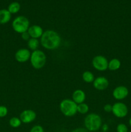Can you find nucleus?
<instances>
[{"label": "nucleus", "mask_w": 131, "mask_h": 132, "mask_svg": "<svg viewBox=\"0 0 131 132\" xmlns=\"http://www.w3.org/2000/svg\"><path fill=\"white\" fill-rule=\"evenodd\" d=\"M40 39L41 46L46 50H55L58 48L61 44V37L60 34L53 30H47L44 32Z\"/></svg>", "instance_id": "1"}, {"label": "nucleus", "mask_w": 131, "mask_h": 132, "mask_svg": "<svg viewBox=\"0 0 131 132\" xmlns=\"http://www.w3.org/2000/svg\"><path fill=\"white\" fill-rule=\"evenodd\" d=\"M85 128L88 131H98L102 126V119L100 115L95 113L87 114L84 119Z\"/></svg>", "instance_id": "2"}, {"label": "nucleus", "mask_w": 131, "mask_h": 132, "mask_svg": "<svg viewBox=\"0 0 131 132\" xmlns=\"http://www.w3.org/2000/svg\"><path fill=\"white\" fill-rule=\"evenodd\" d=\"M30 61L33 68L36 70L41 69L44 67L46 63V55L42 50H36L31 54Z\"/></svg>", "instance_id": "3"}, {"label": "nucleus", "mask_w": 131, "mask_h": 132, "mask_svg": "<svg viewBox=\"0 0 131 132\" xmlns=\"http://www.w3.org/2000/svg\"><path fill=\"white\" fill-rule=\"evenodd\" d=\"M59 108L66 117H73L77 113V104L72 99H63L60 102Z\"/></svg>", "instance_id": "4"}, {"label": "nucleus", "mask_w": 131, "mask_h": 132, "mask_svg": "<svg viewBox=\"0 0 131 132\" xmlns=\"http://www.w3.org/2000/svg\"><path fill=\"white\" fill-rule=\"evenodd\" d=\"M12 27L15 32L21 34L28 31L30 27V21L26 17L19 15L13 20Z\"/></svg>", "instance_id": "5"}, {"label": "nucleus", "mask_w": 131, "mask_h": 132, "mask_svg": "<svg viewBox=\"0 0 131 132\" xmlns=\"http://www.w3.org/2000/svg\"><path fill=\"white\" fill-rule=\"evenodd\" d=\"M109 61L104 55H98L95 56L92 60V65L95 70L100 72L105 71L108 69Z\"/></svg>", "instance_id": "6"}, {"label": "nucleus", "mask_w": 131, "mask_h": 132, "mask_svg": "<svg viewBox=\"0 0 131 132\" xmlns=\"http://www.w3.org/2000/svg\"><path fill=\"white\" fill-rule=\"evenodd\" d=\"M128 110L127 105L123 103L118 102L113 105L112 113L118 118H123L128 114Z\"/></svg>", "instance_id": "7"}, {"label": "nucleus", "mask_w": 131, "mask_h": 132, "mask_svg": "<svg viewBox=\"0 0 131 132\" xmlns=\"http://www.w3.org/2000/svg\"><path fill=\"white\" fill-rule=\"evenodd\" d=\"M36 117H37V114H36L35 112L33 111V110L30 109L23 110L19 116V118H20L22 123L24 124H29L33 122L35 120Z\"/></svg>", "instance_id": "8"}, {"label": "nucleus", "mask_w": 131, "mask_h": 132, "mask_svg": "<svg viewBox=\"0 0 131 132\" xmlns=\"http://www.w3.org/2000/svg\"><path fill=\"white\" fill-rule=\"evenodd\" d=\"M31 54L29 49L20 48L15 54V59L17 62L21 63H24L28 61L30 59Z\"/></svg>", "instance_id": "9"}, {"label": "nucleus", "mask_w": 131, "mask_h": 132, "mask_svg": "<svg viewBox=\"0 0 131 132\" xmlns=\"http://www.w3.org/2000/svg\"><path fill=\"white\" fill-rule=\"evenodd\" d=\"M128 95V90L125 86H118L114 89L113 96L115 99L118 101L123 100Z\"/></svg>", "instance_id": "10"}, {"label": "nucleus", "mask_w": 131, "mask_h": 132, "mask_svg": "<svg viewBox=\"0 0 131 132\" xmlns=\"http://www.w3.org/2000/svg\"><path fill=\"white\" fill-rule=\"evenodd\" d=\"M93 86L98 90H105L109 87V82L106 77L104 76H99L95 78L93 81Z\"/></svg>", "instance_id": "11"}, {"label": "nucleus", "mask_w": 131, "mask_h": 132, "mask_svg": "<svg viewBox=\"0 0 131 132\" xmlns=\"http://www.w3.org/2000/svg\"><path fill=\"white\" fill-rule=\"evenodd\" d=\"M28 32L31 38L39 39L41 38L44 33L43 29L41 26L38 24H33L30 26L28 30Z\"/></svg>", "instance_id": "12"}, {"label": "nucleus", "mask_w": 131, "mask_h": 132, "mask_svg": "<svg viewBox=\"0 0 131 132\" xmlns=\"http://www.w3.org/2000/svg\"><path fill=\"white\" fill-rule=\"evenodd\" d=\"M86 99V93L80 89H77V90H74L72 94V100L77 104L84 103Z\"/></svg>", "instance_id": "13"}, {"label": "nucleus", "mask_w": 131, "mask_h": 132, "mask_svg": "<svg viewBox=\"0 0 131 132\" xmlns=\"http://www.w3.org/2000/svg\"><path fill=\"white\" fill-rule=\"evenodd\" d=\"M12 18V14L7 9L0 10V24H5L8 23Z\"/></svg>", "instance_id": "14"}, {"label": "nucleus", "mask_w": 131, "mask_h": 132, "mask_svg": "<svg viewBox=\"0 0 131 132\" xmlns=\"http://www.w3.org/2000/svg\"><path fill=\"white\" fill-rule=\"evenodd\" d=\"M121 67V61L117 58L110 59L108 63V69L110 71H116Z\"/></svg>", "instance_id": "15"}, {"label": "nucleus", "mask_w": 131, "mask_h": 132, "mask_svg": "<svg viewBox=\"0 0 131 132\" xmlns=\"http://www.w3.org/2000/svg\"><path fill=\"white\" fill-rule=\"evenodd\" d=\"M40 41L38 39L30 38L27 41V45L29 50L35 51L36 50H38V48L40 45Z\"/></svg>", "instance_id": "16"}, {"label": "nucleus", "mask_w": 131, "mask_h": 132, "mask_svg": "<svg viewBox=\"0 0 131 132\" xmlns=\"http://www.w3.org/2000/svg\"><path fill=\"white\" fill-rule=\"evenodd\" d=\"M82 79L86 83H92L93 82L94 80L95 79V76L90 71H85L82 73Z\"/></svg>", "instance_id": "17"}, {"label": "nucleus", "mask_w": 131, "mask_h": 132, "mask_svg": "<svg viewBox=\"0 0 131 132\" xmlns=\"http://www.w3.org/2000/svg\"><path fill=\"white\" fill-rule=\"evenodd\" d=\"M20 9H21L20 4H19L18 2L15 1V2L11 3L8 5L7 10H8L9 12H10V14H17V13L20 10Z\"/></svg>", "instance_id": "18"}, {"label": "nucleus", "mask_w": 131, "mask_h": 132, "mask_svg": "<svg viewBox=\"0 0 131 132\" xmlns=\"http://www.w3.org/2000/svg\"><path fill=\"white\" fill-rule=\"evenodd\" d=\"M89 110V107L86 103H83L77 104V113L78 112L80 114L85 115L88 113Z\"/></svg>", "instance_id": "19"}, {"label": "nucleus", "mask_w": 131, "mask_h": 132, "mask_svg": "<svg viewBox=\"0 0 131 132\" xmlns=\"http://www.w3.org/2000/svg\"><path fill=\"white\" fill-rule=\"evenodd\" d=\"M21 124L22 122L19 117H13L9 120V125L14 128H17L21 125Z\"/></svg>", "instance_id": "20"}, {"label": "nucleus", "mask_w": 131, "mask_h": 132, "mask_svg": "<svg viewBox=\"0 0 131 132\" xmlns=\"http://www.w3.org/2000/svg\"><path fill=\"white\" fill-rule=\"evenodd\" d=\"M116 131L117 132H128V127L125 124L120 123L117 126Z\"/></svg>", "instance_id": "21"}, {"label": "nucleus", "mask_w": 131, "mask_h": 132, "mask_svg": "<svg viewBox=\"0 0 131 132\" xmlns=\"http://www.w3.org/2000/svg\"><path fill=\"white\" fill-rule=\"evenodd\" d=\"M8 108L5 106H0V118H3L7 116Z\"/></svg>", "instance_id": "22"}, {"label": "nucleus", "mask_w": 131, "mask_h": 132, "mask_svg": "<svg viewBox=\"0 0 131 132\" xmlns=\"http://www.w3.org/2000/svg\"><path fill=\"white\" fill-rule=\"evenodd\" d=\"M30 132H44L43 127L40 125H35L30 130Z\"/></svg>", "instance_id": "23"}, {"label": "nucleus", "mask_w": 131, "mask_h": 132, "mask_svg": "<svg viewBox=\"0 0 131 132\" xmlns=\"http://www.w3.org/2000/svg\"><path fill=\"white\" fill-rule=\"evenodd\" d=\"M112 110H113V105L110 104H106L104 106V110L106 113H110L112 112Z\"/></svg>", "instance_id": "24"}, {"label": "nucleus", "mask_w": 131, "mask_h": 132, "mask_svg": "<svg viewBox=\"0 0 131 132\" xmlns=\"http://www.w3.org/2000/svg\"><path fill=\"white\" fill-rule=\"evenodd\" d=\"M21 38L23 41H28V40L31 38L30 36V34H28V31L21 34Z\"/></svg>", "instance_id": "25"}, {"label": "nucleus", "mask_w": 131, "mask_h": 132, "mask_svg": "<svg viewBox=\"0 0 131 132\" xmlns=\"http://www.w3.org/2000/svg\"><path fill=\"white\" fill-rule=\"evenodd\" d=\"M71 132H89L85 128H78L72 130Z\"/></svg>", "instance_id": "26"}, {"label": "nucleus", "mask_w": 131, "mask_h": 132, "mask_svg": "<svg viewBox=\"0 0 131 132\" xmlns=\"http://www.w3.org/2000/svg\"><path fill=\"white\" fill-rule=\"evenodd\" d=\"M101 128L103 132H107L109 130V126L107 124H104V125H102Z\"/></svg>", "instance_id": "27"}, {"label": "nucleus", "mask_w": 131, "mask_h": 132, "mask_svg": "<svg viewBox=\"0 0 131 132\" xmlns=\"http://www.w3.org/2000/svg\"><path fill=\"white\" fill-rule=\"evenodd\" d=\"M128 123H129V125L131 126V117L130 118L129 121H128Z\"/></svg>", "instance_id": "28"}, {"label": "nucleus", "mask_w": 131, "mask_h": 132, "mask_svg": "<svg viewBox=\"0 0 131 132\" xmlns=\"http://www.w3.org/2000/svg\"><path fill=\"white\" fill-rule=\"evenodd\" d=\"M128 132H131V131H128Z\"/></svg>", "instance_id": "29"}]
</instances>
